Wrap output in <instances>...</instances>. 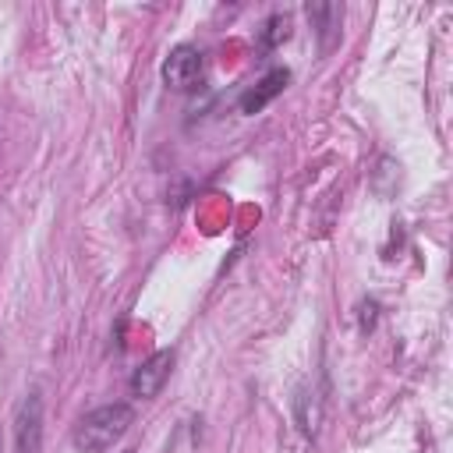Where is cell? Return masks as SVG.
<instances>
[{
    "label": "cell",
    "mask_w": 453,
    "mask_h": 453,
    "mask_svg": "<svg viewBox=\"0 0 453 453\" xmlns=\"http://www.w3.org/2000/svg\"><path fill=\"white\" fill-rule=\"evenodd\" d=\"M308 18L319 35V50L329 53L340 42V25H343V7L340 4H308Z\"/></svg>",
    "instance_id": "8992f818"
},
{
    "label": "cell",
    "mask_w": 453,
    "mask_h": 453,
    "mask_svg": "<svg viewBox=\"0 0 453 453\" xmlns=\"http://www.w3.org/2000/svg\"><path fill=\"white\" fill-rule=\"evenodd\" d=\"M287 81H290V71L287 67H273L258 85H251L244 96H241V113H258V110H265L283 88H287Z\"/></svg>",
    "instance_id": "5b68a950"
},
{
    "label": "cell",
    "mask_w": 453,
    "mask_h": 453,
    "mask_svg": "<svg viewBox=\"0 0 453 453\" xmlns=\"http://www.w3.org/2000/svg\"><path fill=\"white\" fill-rule=\"evenodd\" d=\"M294 414H297L301 432H304V435H315V428H319V400H315V393L297 389V396H294Z\"/></svg>",
    "instance_id": "ba28073f"
},
{
    "label": "cell",
    "mask_w": 453,
    "mask_h": 453,
    "mask_svg": "<svg viewBox=\"0 0 453 453\" xmlns=\"http://www.w3.org/2000/svg\"><path fill=\"white\" fill-rule=\"evenodd\" d=\"M0 446H4V432H0Z\"/></svg>",
    "instance_id": "30bf717a"
},
{
    "label": "cell",
    "mask_w": 453,
    "mask_h": 453,
    "mask_svg": "<svg viewBox=\"0 0 453 453\" xmlns=\"http://www.w3.org/2000/svg\"><path fill=\"white\" fill-rule=\"evenodd\" d=\"M290 39V18L287 14H269L265 21H262V28H258V46L262 50H276V46H283Z\"/></svg>",
    "instance_id": "52a82bcc"
},
{
    "label": "cell",
    "mask_w": 453,
    "mask_h": 453,
    "mask_svg": "<svg viewBox=\"0 0 453 453\" xmlns=\"http://www.w3.org/2000/svg\"><path fill=\"white\" fill-rule=\"evenodd\" d=\"M131 421H134L131 403H103L74 425V446L81 453H103L106 446H113L131 428Z\"/></svg>",
    "instance_id": "6da1fadb"
},
{
    "label": "cell",
    "mask_w": 453,
    "mask_h": 453,
    "mask_svg": "<svg viewBox=\"0 0 453 453\" xmlns=\"http://www.w3.org/2000/svg\"><path fill=\"white\" fill-rule=\"evenodd\" d=\"M202 71H205V60L195 46L180 42L170 50V57L163 60V81L173 88V92H191L202 85Z\"/></svg>",
    "instance_id": "7a4b0ae2"
},
{
    "label": "cell",
    "mask_w": 453,
    "mask_h": 453,
    "mask_svg": "<svg viewBox=\"0 0 453 453\" xmlns=\"http://www.w3.org/2000/svg\"><path fill=\"white\" fill-rule=\"evenodd\" d=\"M375 311H379L375 301H365V304H361V329H365V333L375 326Z\"/></svg>",
    "instance_id": "9c48e42d"
},
{
    "label": "cell",
    "mask_w": 453,
    "mask_h": 453,
    "mask_svg": "<svg viewBox=\"0 0 453 453\" xmlns=\"http://www.w3.org/2000/svg\"><path fill=\"white\" fill-rule=\"evenodd\" d=\"M127 453H131V449H127Z\"/></svg>",
    "instance_id": "8fae6325"
},
{
    "label": "cell",
    "mask_w": 453,
    "mask_h": 453,
    "mask_svg": "<svg viewBox=\"0 0 453 453\" xmlns=\"http://www.w3.org/2000/svg\"><path fill=\"white\" fill-rule=\"evenodd\" d=\"M14 453H42V396L32 389L14 418Z\"/></svg>",
    "instance_id": "3957f363"
},
{
    "label": "cell",
    "mask_w": 453,
    "mask_h": 453,
    "mask_svg": "<svg viewBox=\"0 0 453 453\" xmlns=\"http://www.w3.org/2000/svg\"><path fill=\"white\" fill-rule=\"evenodd\" d=\"M170 372H173V350H170V347H166V350H156L152 357H145V361L131 372L127 389H131L134 396H142V400H152V396L166 386Z\"/></svg>",
    "instance_id": "277c9868"
}]
</instances>
